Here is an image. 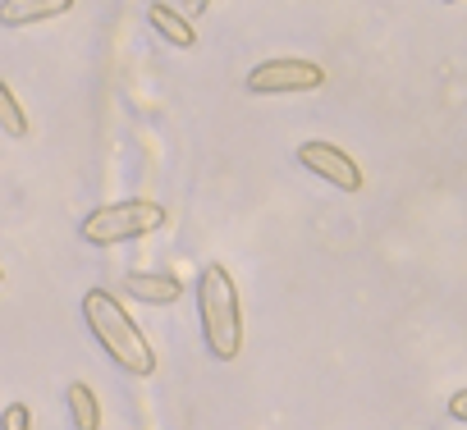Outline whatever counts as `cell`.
<instances>
[{
	"instance_id": "15",
	"label": "cell",
	"mask_w": 467,
	"mask_h": 430,
	"mask_svg": "<svg viewBox=\"0 0 467 430\" xmlns=\"http://www.w3.org/2000/svg\"><path fill=\"white\" fill-rule=\"evenodd\" d=\"M449 5H453V0H449Z\"/></svg>"
},
{
	"instance_id": "4",
	"label": "cell",
	"mask_w": 467,
	"mask_h": 430,
	"mask_svg": "<svg viewBox=\"0 0 467 430\" xmlns=\"http://www.w3.org/2000/svg\"><path fill=\"white\" fill-rule=\"evenodd\" d=\"M326 83V69L312 60H266L248 74V87L257 97H275V92H317Z\"/></svg>"
},
{
	"instance_id": "6",
	"label": "cell",
	"mask_w": 467,
	"mask_h": 430,
	"mask_svg": "<svg viewBox=\"0 0 467 430\" xmlns=\"http://www.w3.org/2000/svg\"><path fill=\"white\" fill-rule=\"evenodd\" d=\"M74 10V0H0V28H28Z\"/></svg>"
},
{
	"instance_id": "7",
	"label": "cell",
	"mask_w": 467,
	"mask_h": 430,
	"mask_svg": "<svg viewBox=\"0 0 467 430\" xmlns=\"http://www.w3.org/2000/svg\"><path fill=\"white\" fill-rule=\"evenodd\" d=\"M124 293L129 298H138V302H147V307H170V302H179L183 298V280L179 275H142V271H133L129 280H124Z\"/></svg>"
},
{
	"instance_id": "12",
	"label": "cell",
	"mask_w": 467,
	"mask_h": 430,
	"mask_svg": "<svg viewBox=\"0 0 467 430\" xmlns=\"http://www.w3.org/2000/svg\"><path fill=\"white\" fill-rule=\"evenodd\" d=\"M449 416H453V421H467V394H462V389L449 398Z\"/></svg>"
},
{
	"instance_id": "2",
	"label": "cell",
	"mask_w": 467,
	"mask_h": 430,
	"mask_svg": "<svg viewBox=\"0 0 467 430\" xmlns=\"http://www.w3.org/2000/svg\"><path fill=\"white\" fill-rule=\"evenodd\" d=\"M197 312H202V334L211 357L234 362L244 348V307H239V289L224 266H202L197 275Z\"/></svg>"
},
{
	"instance_id": "1",
	"label": "cell",
	"mask_w": 467,
	"mask_h": 430,
	"mask_svg": "<svg viewBox=\"0 0 467 430\" xmlns=\"http://www.w3.org/2000/svg\"><path fill=\"white\" fill-rule=\"evenodd\" d=\"M83 321L92 330V339L101 343V353L124 371V375H156V353L142 339V330L133 325V316L115 302L110 289H88L83 293Z\"/></svg>"
},
{
	"instance_id": "11",
	"label": "cell",
	"mask_w": 467,
	"mask_h": 430,
	"mask_svg": "<svg viewBox=\"0 0 467 430\" xmlns=\"http://www.w3.org/2000/svg\"><path fill=\"white\" fill-rule=\"evenodd\" d=\"M5 430H33V407L28 403H10L5 407Z\"/></svg>"
},
{
	"instance_id": "5",
	"label": "cell",
	"mask_w": 467,
	"mask_h": 430,
	"mask_svg": "<svg viewBox=\"0 0 467 430\" xmlns=\"http://www.w3.org/2000/svg\"><path fill=\"white\" fill-rule=\"evenodd\" d=\"M298 165L312 169L317 179L335 183L339 192H362V169H358V160H353L344 147H335V142H303V147H298Z\"/></svg>"
},
{
	"instance_id": "3",
	"label": "cell",
	"mask_w": 467,
	"mask_h": 430,
	"mask_svg": "<svg viewBox=\"0 0 467 430\" xmlns=\"http://www.w3.org/2000/svg\"><path fill=\"white\" fill-rule=\"evenodd\" d=\"M161 225H165V206H161V201H151V197H129V201L97 206L88 220L78 225V239L92 243V248H115V243L156 234Z\"/></svg>"
},
{
	"instance_id": "10",
	"label": "cell",
	"mask_w": 467,
	"mask_h": 430,
	"mask_svg": "<svg viewBox=\"0 0 467 430\" xmlns=\"http://www.w3.org/2000/svg\"><path fill=\"white\" fill-rule=\"evenodd\" d=\"M0 128H5L10 138H28V115H24V106L15 101V92H10L5 78H0Z\"/></svg>"
},
{
	"instance_id": "8",
	"label": "cell",
	"mask_w": 467,
	"mask_h": 430,
	"mask_svg": "<svg viewBox=\"0 0 467 430\" xmlns=\"http://www.w3.org/2000/svg\"><path fill=\"white\" fill-rule=\"evenodd\" d=\"M147 19H151V28L170 42V46H197V33H192V24L179 15V10H170V5H161V0H156V5L147 10Z\"/></svg>"
},
{
	"instance_id": "13",
	"label": "cell",
	"mask_w": 467,
	"mask_h": 430,
	"mask_svg": "<svg viewBox=\"0 0 467 430\" xmlns=\"http://www.w3.org/2000/svg\"><path fill=\"white\" fill-rule=\"evenodd\" d=\"M206 5H211V0H188V15H202Z\"/></svg>"
},
{
	"instance_id": "14",
	"label": "cell",
	"mask_w": 467,
	"mask_h": 430,
	"mask_svg": "<svg viewBox=\"0 0 467 430\" xmlns=\"http://www.w3.org/2000/svg\"><path fill=\"white\" fill-rule=\"evenodd\" d=\"M0 280H5V271H0Z\"/></svg>"
},
{
	"instance_id": "9",
	"label": "cell",
	"mask_w": 467,
	"mask_h": 430,
	"mask_svg": "<svg viewBox=\"0 0 467 430\" xmlns=\"http://www.w3.org/2000/svg\"><path fill=\"white\" fill-rule=\"evenodd\" d=\"M65 398H69V416H74L78 430H101V403H97L88 380H74Z\"/></svg>"
}]
</instances>
